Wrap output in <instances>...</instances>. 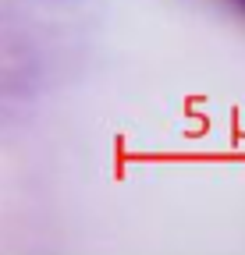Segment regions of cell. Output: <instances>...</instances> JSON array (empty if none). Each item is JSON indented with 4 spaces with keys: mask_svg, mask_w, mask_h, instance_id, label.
<instances>
[{
    "mask_svg": "<svg viewBox=\"0 0 245 255\" xmlns=\"http://www.w3.org/2000/svg\"><path fill=\"white\" fill-rule=\"evenodd\" d=\"M228 4H235V7H238V11L245 14V0H228Z\"/></svg>",
    "mask_w": 245,
    "mask_h": 255,
    "instance_id": "6da1fadb",
    "label": "cell"
}]
</instances>
